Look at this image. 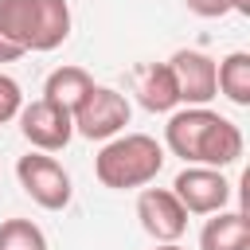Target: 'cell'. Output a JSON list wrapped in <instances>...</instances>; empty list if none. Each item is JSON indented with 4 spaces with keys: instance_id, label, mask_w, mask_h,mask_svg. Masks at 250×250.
<instances>
[{
    "instance_id": "1",
    "label": "cell",
    "mask_w": 250,
    "mask_h": 250,
    "mask_svg": "<svg viewBox=\"0 0 250 250\" xmlns=\"http://www.w3.org/2000/svg\"><path fill=\"white\" fill-rule=\"evenodd\" d=\"M242 129L207 109V105H184L168 113L164 125V148L172 156H180L184 164H203V168H230L242 156Z\"/></svg>"
},
{
    "instance_id": "2",
    "label": "cell",
    "mask_w": 250,
    "mask_h": 250,
    "mask_svg": "<svg viewBox=\"0 0 250 250\" xmlns=\"http://www.w3.org/2000/svg\"><path fill=\"white\" fill-rule=\"evenodd\" d=\"M160 168H164V145L156 137H148V133H117L94 156L98 184L113 188V191L148 188L160 176Z\"/></svg>"
},
{
    "instance_id": "3",
    "label": "cell",
    "mask_w": 250,
    "mask_h": 250,
    "mask_svg": "<svg viewBox=\"0 0 250 250\" xmlns=\"http://www.w3.org/2000/svg\"><path fill=\"white\" fill-rule=\"evenodd\" d=\"M0 35L27 51H55L70 39L66 0H0Z\"/></svg>"
},
{
    "instance_id": "4",
    "label": "cell",
    "mask_w": 250,
    "mask_h": 250,
    "mask_svg": "<svg viewBox=\"0 0 250 250\" xmlns=\"http://www.w3.org/2000/svg\"><path fill=\"white\" fill-rule=\"evenodd\" d=\"M129 117H133V105H129V98L121 94V90H113V86H90V94L74 105V113H70V121H74V133L78 137H86V141H113L117 133H125V125H129Z\"/></svg>"
},
{
    "instance_id": "5",
    "label": "cell",
    "mask_w": 250,
    "mask_h": 250,
    "mask_svg": "<svg viewBox=\"0 0 250 250\" xmlns=\"http://www.w3.org/2000/svg\"><path fill=\"white\" fill-rule=\"evenodd\" d=\"M16 180L20 188L31 195V203H39L43 211H62L74 195L70 188V172L51 156V152H27L16 160Z\"/></svg>"
},
{
    "instance_id": "6",
    "label": "cell",
    "mask_w": 250,
    "mask_h": 250,
    "mask_svg": "<svg viewBox=\"0 0 250 250\" xmlns=\"http://www.w3.org/2000/svg\"><path fill=\"white\" fill-rule=\"evenodd\" d=\"M172 195L180 199V207L188 215H215V211H227L230 184H227V176L219 168L184 164V172L172 180Z\"/></svg>"
},
{
    "instance_id": "7",
    "label": "cell",
    "mask_w": 250,
    "mask_h": 250,
    "mask_svg": "<svg viewBox=\"0 0 250 250\" xmlns=\"http://www.w3.org/2000/svg\"><path fill=\"white\" fill-rule=\"evenodd\" d=\"M20 133L35 152H62L74 137V121H70V109L47 98H35L31 105L20 109Z\"/></svg>"
},
{
    "instance_id": "8",
    "label": "cell",
    "mask_w": 250,
    "mask_h": 250,
    "mask_svg": "<svg viewBox=\"0 0 250 250\" xmlns=\"http://www.w3.org/2000/svg\"><path fill=\"white\" fill-rule=\"evenodd\" d=\"M137 219L152 242H180L188 230V211L172 195V188H141L137 195Z\"/></svg>"
},
{
    "instance_id": "9",
    "label": "cell",
    "mask_w": 250,
    "mask_h": 250,
    "mask_svg": "<svg viewBox=\"0 0 250 250\" xmlns=\"http://www.w3.org/2000/svg\"><path fill=\"white\" fill-rule=\"evenodd\" d=\"M168 70L176 78V94H180V105H207L219 86H215V59L203 55V51H176L168 59Z\"/></svg>"
},
{
    "instance_id": "10",
    "label": "cell",
    "mask_w": 250,
    "mask_h": 250,
    "mask_svg": "<svg viewBox=\"0 0 250 250\" xmlns=\"http://www.w3.org/2000/svg\"><path fill=\"white\" fill-rule=\"evenodd\" d=\"M133 94L148 113H172L180 105L176 94V78L168 70V62H145L133 70Z\"/></svg>"
},
{
    "instance_id": "11",
    "label": "cell",
    "mask_w": 250,
    "mask_h": 250,
    "mask_svg": "<svg viewBox=\"0 0 250 250\" xmlns=\"http://www.w3.org/2000/svg\"><path fill=\"white\" fill-rule=\"evenodd\" d=\"M199 250H250V215L215 211L199 230Z\"/></svg>"
},
{
    "instance_id": "12",
    "label": "cell",
    "mask_w": 250,
    "mask_h": 250,
    "mask_svg": "<svg viewBox=\"0 0 250 250\" xmlns=\"http://www.w3.org/2000/svg\"><path fill=\"white\" fill-rule=\"evenodd\" d=\"M90 86H94L90 70H82V66H55L47 74V82H43V98L74 113V105L90 94Z\"/></svg>"
},
{
    "instance_id": "13",
    "label": "cell",
    "mask_w": 250,
    "mask_h": 250,
    "mask_svg": "<svg viewBox=\"0 0 250 250\" xmlns=\"http://www.w3.org/2000/svg\"><path fill=\"white\" fill-rule=\"evenodd\" d=\"M215 86L230 105H250V55L230 51L223 62H215Z\"/></svg>"
},
{
    "instance_id": "14",
    "label": "cell",
    "mask_w": 250,
    "mask_h": 250,
    "mask_svg": "<svg viewBox=\"0 0 250 250\" xmlns=\"http://www.w3.org/2000/svg\"><path fill=\"white\" fill-rule=\"evenodd\" d=\"M0 250H47V234L31 219H4L0 223Z\"/></svg>"
},
{
    "instance_id": "15",
    "label": "cell",
    "mask_w": 250,
    "mask_h": 250,
    "mask_svg": "<svg viewBox=\"0 0 250 250\" xmlns=\"http://www.w3.org/2000/svg\"><path fill=\"white\" fill-rule=\"evenodd\" d=\"M23 109V90L12 74H0V125H8L12 117H20Z\"/></svg>"
},
{
    "instance_id": "16",
    "label": "cell",
    "mask_w": 250,
    "mask_h": 250,
    "mask_svg": "<svg viewBox=\"0 0 250 250\" xmlns=\"http://www.w3.org/2000/svg\"><path fill=\"white\" fill-rule=\"evenodd\" d=\"M184 4H188V12H195L199 20H219V16L230 12V0H184Z\"/></svg>"
},
{
    "instance_id": "17",
    "label": "cell",
    "mask_w": 250,
    "mask_h": 250,
    "mask_svg": "<svg viewBox=\"0 0 250 250\" xmlns=\"http://www.w3.org/2000/svg\"><path fill=\"white\" fill-rule=\"evenodd\" d=\"M16 59H23V51H20L16 43H8V39L0 35V62H16Z\"/></svg>"
},
{
    "instance_id": "18",
    "label": "cell",
    "mask_w": 250,
    "mask_h": 250,
    "mask_svg": "<svg viewBox=\"0 0 250 250\" xmlns=\"http://www.w3.org/2000/svg\"><path fill=\"white\" fill-rule=\"evenodd\" d=\"M230 12H238V16H250V0H230Z\"/></svg>"
},
{
    "instance_id": "19",
    "label": "cell",
    "mask_w": 250,
    "mask_h": 250,
    "mask_svg": "<svg viewBox=\"0 0 250 250\" xmlns=\"http://www.w3.org/2000/svg\"><path fill=\"white\" fill-rule=\"evenodd\" d=\"M152 250H184V246H180V242H156Z\"/></svg>"
}]
</instances>
